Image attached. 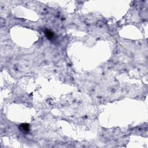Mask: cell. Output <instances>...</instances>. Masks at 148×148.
I'll use <instances>...</instances> for the list:
<instances>
[{
  "label": "cell",
  "mask_w": 148,
  "mask_h": 148,
  "mask_svg": "<svg viewBox=\"0 0 148 148\" xmlns=\"http://www.w3.org/2000/svg\"><path fill=\"white\" fill-rule=\"evenodd\" d=\"M45 35L47 37V38L50 39V40H51V39H52L54 38V34L50 30H46L45 31Z\"/></svg>",
  "instance_id": "2"
},
{
  "label": "cell",
  "mask_w": 148,
  "mask_h": 148,
  "mask_svg": "<svg viewBox=\"0 0 148 148\" xmlns=\"http://www.w3.org/2000/svg\"><path fill=\"white\" fill-rule=\"evenodd\" d=\"M20 130L21 131H23V132H27L30 131V126H29V124H21L20 127Z\"/></svg>",
  "instance_id": "1"
}]
</instances>
